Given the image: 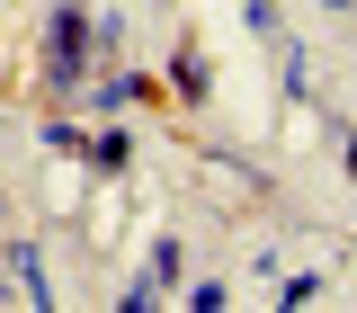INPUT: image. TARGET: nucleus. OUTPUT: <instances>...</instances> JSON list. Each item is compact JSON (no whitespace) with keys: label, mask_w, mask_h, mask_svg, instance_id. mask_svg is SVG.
<instances>
[{"label":"nucleus","mask_w":357,"mask_h":313,"mask_svg":"<svg viewBox=\"0 0 357 313\" xmlns=\"http://www.w3.org/2000/svg\"><path fill=\"white\" fill-rule=\"evenodd\" d=\"M54 72H63V81L81 72V0H63V9H54Z\"/></svg>","instance_id":"1"},{"label":"nucleus","mask_w":357,"mask_h":313,"mask_svg":"<svg viewBox=\"0 0 357 313\" xmlns=\"http://www.w3.org/2000/svg\"><path fill=\"white\" fill-rule=\"evenodd\" d=\"M170 81L188 89V99H206V54H178V63H170Z\"/></svg>","instance_id":"2"}]
</instances>
